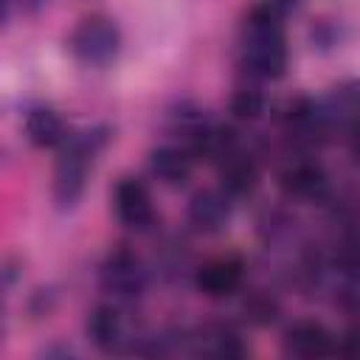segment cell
Listing matches in <instances>:
<instances>
[{
	"label": "cell",
	"instance_id": "6da1fadb",
	"mask_svg": "<svg viewBox=\"0 0 360 360\" xmlns=\"http://www.w3.org/2000/svg\"><path fill=\"white\" fill-rule=\"evenodd\" d=\"M242 65L250 76L259 79H278L287 68V45L281 34V17L259 3L245 25L242 42Z\"/></svg>",
	"mask_w": 360,
	"mask_h": 360
},
{
	"label": "cell",
	"instance_id": "30bf717a",
	"mask_svg": "<svg viewBox=\"0 0 360 360\" xmlns=\"http://www.w3.org/2000/svg\"><path fill=\"white\" fill-rule=\"evenodd\" d=\"M191 152L180 146H158L149 152V172L166 186H183L191 177Z\"/></svg>",
	"mask_w": 360,
	"mask_h": 360
},
{
	"label": "cell",
	"instance_id": "5bb4252c",
	"mask_svg": "<svg viewBox=\"0 0 360 360\" xmlns=\"http://www.w3.org/2000/svg\"><path fill=\"white\" fill-rule=\"evenodd\" d=\"M231 112L239 121H256L264 112V96L253 87H239L231 96Z\"/></svg>",
	"mask_w": 360,
	"mask_h": 360
},
{
	"label": "cell",
	"instance_id": "2e32d148",
	"mask_svg": "<svg viewBox=\"0 0 360 360\" xmlns=\"http://www.w3.org/2000/svg\"><path fill=\"white\" fill-rule=\"evenodd\" d=\"M245 312L253 323H270L278 312V304L270 298V295H253L248 304H245Z\"/></svg>",
	"mask_w": 360,
	"mask_h": 360
},
{
	"label": "cell",
	"instance_id": "9c48e42d",
	"mask_svg": "<svg viewBox=\"0 0 360 360\" xmlns=\"http://www.w3.org/2000/svg\"><path fill=\"white\" fill-rule=\"evenodd\" d=\"M284 352L295 357H321L332 352V335L318 321H298L284 335Z\"/></svg>",
	"mask_w": 360,
	"mask_h": 360
},
{
	"label": "cell",
	"instance_id": "3957f363",
	"mask_svg": "<svg viewBox=\"0 0 360 360\" xmlns=\"http://www.w3.org/2000/svg\"><path fill=\"white\" fill-rule=\"evenodd\" d=\"M68 48H70V53L82 65L104 68V65H110L118 56V51H121V34H118V28H115L112 20L93 14V17H84L73 28V34L68 39Z\"/></svg>",
	"mask_w": 360,
	"mask_h": 360
},
{
	"label": "cell",
	"instance_id": "8992f818",
	"mask_svg": "<svg viewBox=\"0 0 360 360\" xmlns=\"http://www.w3.org/2000/svg\"><path fill=\"white\" fill-rule=\"evenodd\" d=\"M242 276H245V267L236 256H222V259H214L208 264H202L194 276L197 281V290L208 298H225V295H233L239 287H242Z\"/></svg>",
	"mask_w": 360,
	"mask_h": 360
},
{
	"label": "cell",
	"instance_id": "277c9868",
	"mask_svg": "<svg viewBox=\"0 0 360 360\" xmlns=\"http://www.w3.org/2000/svg\"><path fill=\"white\" fill-rule=\"evenodd\" d=\"M101 287L115 301H135L146 290V270L141 259L127 248L112 250L101 264Z\"/></svg>",
	"mask_w": 360,
	"mask_h": 360
},
{
	"label": "cell",
	"instance_id": "7c38bea8",
	"mask_svg": "<svg viewBox=\"0 0 360 360\" xmlns=\"http://www.w3.org/2000/svg\"><path fill=\"white\" fill-rule=\"evenodd\" d=\"M87 338L96 349L101 352H115L118 343L124 340V323H121V315L115 307L110 304H101L90 312L87 318Z\"/></svg>",
	"mask_w": 360,
	"mask_h": 360
},
{
	"label": "cell",
	"instance_id": "5b68a950",
	"mask_svg": "<svg viewBox=\"0 0 360 360\" xmlns=\"http://www.w3.org/2000/svg\"><path fill=\"white\" fill-rule=\"evenodd\" d=\"M112 205H115V214H118L121 225H127L129 231H149L152 222H155L152 197H149L146 186L135 177L118 180V186L112 191Z\"/></svg>",
	"mask_w": 360,
	"mask_h": 360
},
{
	"label": "cell",
	"instance_id": "7a4b0ae2",
	"mask_svg": "<svg viewBox=\"0 0 360 360\" xmlns=\"http://www.w3.org/2000/svg\"><path fill=\"white\" fill-rule=\"evenodd\" d=\"M104 141H107L104 129H90V132L65 138L59 160H56V174H53V200L62 211L73 208L79 202V197L84 194L90 166H93L98 149L104 146Z\"/></svg>",
	"mask_w": 360,
	"mask_h": 360
},
{
	"label": "cell",
	"instance_id": "8fae6325",
	"mask_svg": "<svg viewBox=\"0 0 360 360\" xmlns=\"http://www.w3.org/2000/svg\"><path fill=\"white\" fill-rule=\"evenodd\" d=\"M256 163L242 155L239 149H233L225 160H219V183H222V191L233 200V197H245L256 188Z\"/></svg>",
	"mask_w": 360,
	"mask_h": 360
},
{
	"label": "cell",
	"instance_id": "ba28073f",
	"mask_svg": "<svg viewBox=\"0 0 360 360\" xmlns=\"http://www.w3.org/2000/svg\"><path fill=\"white\" fill-rule=\"evenodd\" d=\"M281 188L295 200H318L326 188V172L315 160H295L281 172Z\"/></svg>",
	"mask_w": 360,
	"mask_h": 360
},
{
	"label": "cell",
	"instance_id": "9a60e30c",
	"mask_svg": "<svg viewBox=\"0 0 360 360\" xmlns=\"http://www.w3.org/2000/svg\"><path fill=\"white\" fill-rule=\"evenodd\" d=\"M205 352L214 354V357L231 360V357H242L245 354V346H242V340H239L236 332H231V329H214L205 338Z\"/></svg>",
	"mask_w": 360,
	"mask_h": 360
},
{
	"label": "cell",
	"instance_id": "52a82bcc",
	"mask_svg": "<svg viewBox=\"0 0 360 360\" xmlns=\"http://www.w3.org/2000/svg\"><path fill=\"white\" fill-rule=\"evenodd\" d=\"M231 219V197L222 188L197 191L188 200V222L202 233H217Z\"/></svg>",
	"mask_w": 360,
	"mask_h": 360
},
{
	"label": "cell",
	"instance_id": "4fadbf2b",
	"mask_svg": "<svg viewBox=\"0 0 360 360\" xmlns=\"http://www.w3.org/2000/svg\"><path fill=\"white\" fill-rule=\"evenodd\" d=\"M25 138L34 143V146H59L65 143L68 132H65V124L62 118L48 110V107H37L25 115Z\"/></svg>",
	"mask_w": 360,
	"mask_h": 360
},
{
	"label": "cell",
	"instance_id": "e0dca14e",
	"mask_svg": "<svg viewBox=\"0 0 360 360\" xmlns=\"http://www.w3.org/2000/svg\"><path fill=\"white\" fill-rule=\"evenodd\" d=\"M343 352H349V354H360V329H354V332H349V335H346Z\"/></svg>",
	"mask_w": 360,
	"mask_h": 360
},
{
	"label": "cell",
	"instance_id": "ac0fdd59",
	"mask_svg": "<svg viewBox=\"0 0 360 360\" xmlns=\"http://www.w3.org/2000/svg\"><path fill=\"white\" fill-rule=\"evenodd\" d=\"M352 149H354V155H357V160H360V129H357V135H354V143H352Z\"/></svg>",
	"mask_w": 360,
	"mask_h": 360
}]
</instances>
